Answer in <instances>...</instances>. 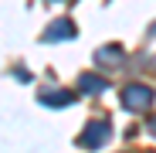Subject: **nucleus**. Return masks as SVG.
<instances>
[{
  "label": "nucleus",
  "mask_w": 156,
  "mask_h": 153,
  "mask_svg": "<svg viewBox=\"0 0 156 153\" xmlns=\"http://www.w3.org/2000/svg\"><path fill=\"white\" fill-rule=\"evenodd\" d=\"M78 89H82V92H102V89H105V78H95V75H85V78L78 82Z\"/></svg>",
  "instance_id": "5"
},
{
  "label": "nucleus",
  "mask_w": 156,
  "mask_h": 153,
  "mask_svg": "<svg viewBox=\"0 0 156 153\" xmlns=\"http://www.w3.org/2000/svg\"><path fill=\"white\" fill-rule=\"evenodd\" d=\"M58 38H75V24L71 20H58L55 27L44 31V41H58Z\"/></svg>",
  "instance_id": "3"
},
{
  "label": "nucleus",
  "mask_w": 156,
  "mask_h": 153,
  "mask_svg": "<svg viewBox=\"0 0 156 153\" xmlns=\"http://www.w3.org/2000/svg\"><path fill=\"white\" fill-rule=\"evenodd\" d=\"M149 133H153V136H156V119H149Z\"/></svg>",
  "instance_id": "7"
},
{
  "label": "nucleus",
  "mask_w": 156,
  "mask_h": 153,
  "mask_svg": "<svg viewBox=\"0 0 156 153\" xmlns=\"http://www.w3.org/2000/svg\"><path fill=\"white\" fill-rule=\"evenodd\" d=\"M95 61H102V65H115V61H122V51H115V48H102L98 55H95Z\"/></svg>",
  "instance_id": "6"
},
{
  "label": "nucleus",
  "mask_w": 156,
  "mask_h": 153,
  "mask_svg": "<svg viewBox=\"0 0 156 153\" xmlns=\"http://www.w3.org/2000/svg\"><path fill=\"white\" fill-rule=\"evenodd\" d=\"M105 140H109V126H105V122H92L88 129L82 133V140H78V143H82V146H92V150H95V146H102Z\"/></svg>",
  "instance_id": "2"
},
{
  "label": "nucleus",
  "mask_w": 156,
  "mask_h": 153,
  "mask_svg": "<svg viewBox=\"0 0 156 153\" xmlns=\"http://www.w3.org/2000/svg\"><path fill=\"white\" fill-rule=\"evenodd\" d=\"M153 102V89H146V85H126L122 89V106L126 109H146Z\"/></svg>",
  "instance_id": "1"
},
{
  "label": "nucleus",
  "mask_w": 156,
  "mask_h": 153,
  "mask_svg": "<svg viewBox=\"0 0 156 153\" xmlns=\"http://www.w3.org/2000/svg\"><path fill=\"white\" fill-rule=\"evenodd\" d=\"M41 102H48V106H68V102H71V92H44Z\"/></svg>",
  "instance_id": "4"
}]
</instances>
